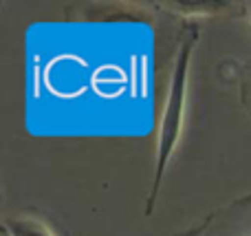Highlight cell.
<instances>
[{
  "label": "cell",
  "mask_w": 251,
  "mask_h": 236,
  "mask_svg": "<svg viewBox=\"0 0 251 236\" xmlns=\"http://www.w3.org/2000/svg\"><path fill=\"white\" fill-rule=\"evenodd\" d=\"M71 16L88 22H150L148 9L134 2H93L77 4L71 9Z\"/></svg>",
  "instance_id": "obj_3"
},
{
  "label": "cell",
  "mask_w": 251,
  "mask_h": 236,
  "mask_svg": "<svg viewBox=\"0 0 251 236\" xmlns=\"http://www.w3.org/2000/svg\"><path fill=\"white\" fill-rule=\"evenodd\" d=\"M196 42H199V26L190 25L183 31L181 44L176 49L172 78H170L168 95H165L163 102V115H161L159 135H156V166H154V177H152V188L146 201V216H152V210H154L156 201H159L161 181H163L168 163L172 159V155L176 153L178 139H181L183 119H185V102H187V75H190V60Z\"/></svg>",
  "instance_id": "obj_1"
},
{
  "label": "cell",
  "mask_w": 251,
  "mask_h": 236,
  "mask_svg": "<svg viewBox=\"0 0 251 236\" xmlns=\"http://www.w3.org/2000/svg\"><path fill=\"white\" fill-rule=\"evenodd\" d=\"M7 236H57L42 219L31 214H13L4 219Z\"/></svg>",
  "instance_id": "obj_4"
},
{
  "label": "cell",
  "mask_w": 251,
  "mask_h": 236,
  "mask_svg": "<svg viewBox=\"0 0 251 236\" xmlns=\"http://www.w3.org/2000/svg\"><path fill=\"white\" fill-rule=\"evenodd\" d=\"M174 236H251V194L207 212L196 225Z\"/></svg>",
  "instance_id": "obj_2"
},
{
  "label": "cell",
  "mask_w": 251,
  "mask_h": 236,
  "mask_svg": "<svg viewBox=\"0 0 251 236\" xmlns=\"http://www.w3.org/2000/svg\"><path fill=\"white\" fill-rule=\"evenodd\" d=\"M245 11H247V16H249V20H251V2L245 4Z\"/></svg>",
  "instance_id": "obj_7"
},
{
  "label": "cell",
  "mask_w": 251,
  "mask_h": 236,
  "mask_svg": "<svg viewBox=\"0 0 251 236\" xmlns=\"http://www.w3.org/2000/svg\"><path fill=\"white\" fill-rule=\"evenodd\" d=\"M163 7L174 13L187 16V18L216 16V13H225V11L234 9L229 2H207V0H201V2H190V0H183V2H165Z\"/></svg>",
  "instance_id": "obj_5"
},
{
  "label": "cell",
  "mask_w": 251,
  "mask_h": 236,
  "mask_svg": "<svg viewBox=\"0 0 251 236\" xmlns=\"http://www.w3.org/2000/svg\"><path fill=\"white\" fill-rule=\"evenodd\" d=\"M240 97H243L245 108L251 113V62L243 66V75H240Z\"/></svg>",
  "instance_id": "obj_6"
}]
</instances>
